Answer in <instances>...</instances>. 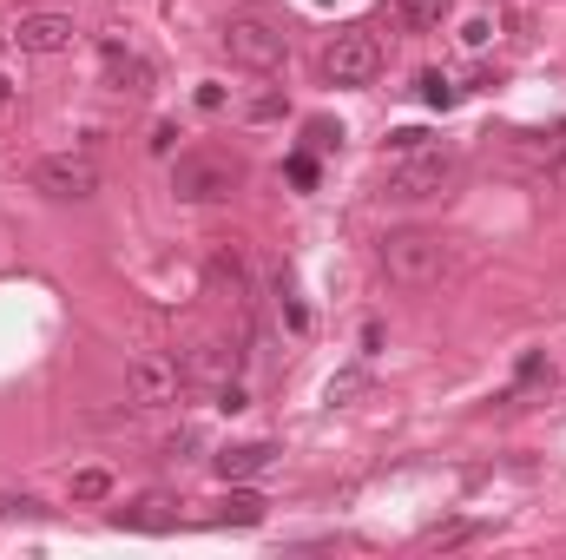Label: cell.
Instances as JSON below:
<instances>
[{"label":"cell","mask_w":566,"mask_h":560,"mask_svg":"<svg viewBox=\"0 0 566 560\" xmlns=\"http://www.w3.org/2000/svg\"><path fill=\"white\" fill-rule=\"evenodd\" d=\"M455 178H461V159L448 145L428 139V145H415V152L382 165V198H389V205H428V198H441Z\"/></svg>","instance_id":"obj_1"},{"label":"cell","mask_w":566,"mask_h":560,"mask_svg":"<svg viewBox=\"0 0 566 560\" xmlns=\"http://www.w3.org/2000/svg\"><path fill=\"white\" fill-rule=\"evenodd\" d=\"M376 264H382V277H389V284H402V290H428L441 271H448V238H441V231H422V224L382 231Z\"/></svg>","instance_id":"obj_2"},{"label":"cell","mask_w":566,"mask_h":560,"mask_svg":"<svg viewBox=\"0 0 566 560\" xmlns=\"http://www.w3.org/2000/svg\"><path fill=\"white\" fill-rule=\"evenodd\" d=\"M218 40H224V53H231L237 66H251V73H277V66L290 60V33L270 14H231L218 27Z\"/></svg>","instance_id":"obj_3"},{"label":"cell","mask_w":566,"mask_h":560,"mask_svg":"<svg viewBox=\"0 0 566 560\" xmlns=\"http://www.w3.org/2000/svg\"><path fill=\"white\" fill-rule=\"evenodd\" d=\"M237 185H244V165H237L231 152H178V165H172L178 205H218Z\"/></svg>","instance_id":"obj_4"},{"label":"cell","mask_w":566,"mask_h":560,"mask_svg":"<svg viewBox=\"0 0 566 560\" xmlns=\"http://www.w3.org/2000/svg\"><path fill=\"white\" fill-rule=\"evenodd\" d=\"M316 66H323V80H330V86H369L382 73V40L369 27H343L330 47H323V60H316Z\"/></svg>","instance_id":"obj_5"},{"label":"cell","mask_w":566,"mask_h":560,"mask_svg":"<svg viewBox=\"0 0 566 560\" xmlns=\"http://www.w3.org/2000/svg\"><path fill=\"white\" fill-rule=\"evenodd\" d=\"M33 192L79 205V198L99 192V159H93V152H47V159L33 165Z\"/></svg>","instance_id":"obj_6"},{"label":"cell","mask_w":566,"mask_h":560,"mask_svg":"<svg viewBox=\"0 0 566 560\" xmlns=\"http://www.w3.org/2000/svg\"><path fill=\"white\" fill-rule=\"evenodd\" d=\"M126 396L139 402V409H172V402L185 396V369L165 363V356H132L126 363Z\"/></svg>","instance_id":"obj_7"},{"label":"cell","mask_w":566,"mask_h":560,"mask_svg":"<svg viewBox=\"0 0 566 560\" xmlns=\"http://www.w3.org/2000/svg\"><path fill=\"white\" fill-rule=\"evenodd\" d=\"M99 66H106V86L112 93H152L158 86V73H152V60H145L139 47H126V40H99Z\"/></svg>","instance_id":"obj_8"},{"label":"cell","mask_w":566,"mask_h":560,"mask_svg":"<svg viewBox=\"0 0 566 560\" xmlns=\"http://www.w3.org/2000/svg\"><path fill=\"white\" fill-rule=\"evenodd\" d=\"M7 40H14L20 53H40V60H47V53H66V47H73V20L40 7V14H20L14 27H7Z\"/></svg>","instance_id":"obj_9"},{"label":"cell","mask_w":566,"mask_h":560,"mask_svg":"<svg viewBox=\"0 0 566 560\" xmlns=\"http://www.w3.org/2000/svg\"><path fill=\"white\" fill-rule=\"evenodd\" d=\"M501 152L520 165H540V172H560L566 165V126L560 132H501Z\"/></svg>","instance_id":"obj_10"},{"label":"cell","mask_w":566,"mask_h":560,"mask_svg":"<svg viewBox=\"0 0 566 560\" xmlns=\"http://www.w3.org/2000/svg\"><path fill=\"white\" fill-rule=\"evenodd\" d=\"M178 521V495H165V488H152V495H139L132 508L112 514V528H132V534H165Z\"/></svg>","instance_id":"obj_11"},{"label":"cell","mask_w":566,"mask_h":560,"mask_svg":"<svg viewBox=\"0 0 566 560\" xmlns=\"http://www.w3.org/2000/svg\"><path fill=\"white\" fill-rule=\"evenodd\" d=\"M185 383H231V369H237V350H224L218 336H198V343H191L185 350Z\"/></svg>","instance_id":"obj_12"},{"label":"cell","mask_w":566,"mask_h":560,"mask_svg":"<svg viewBox=\"0 0 566 560\" xmlns=\"http://www.w3.org/2000/svg\"><path fill=\"white\" fill-rule=\"evenodd\" d=\"M270 462H277L270 442H237V448H224V455H211V468H218L224 481H251V475H264Z\"/></svg>","instance_id":"obj_13"},{"label":"cell","mask_w":566,"mask_h":560,"mask_svg":"<svg viewBox=\"0 0 566 560\" xmlns=\"http://www.w3.org/2000/svg\"><path fill=\"white\" fill-rule=\"evenodd\" d=\"M264 508H270V501L257 495V488H237V481H231V495L218 501V514H211V521H218V528H257V521H264Z\"/></svg>","instance_id":"obj_14"},{"label":"cell","mask_w":566,"mask_h":560,"mask_svg":"<svg viewBox=\"0 0 566 560\" xmlns=\"http://www.w3.org/2000/svg\"><path fill=\"white\" fill-rule=\"evenodd\" d=\"M211 284H218L224 297L237 304V317L251 323V277H244V264H237L231 251H218V257H211Z\"/></svg>","instance_id":"obj_15"},{"label":"cell","mask_w":566,"mask_h":560,"mask_svg":"<svg viewBox=\"0 0 566 560\" xmlns=\"http://www.w3.org/2000/svg\"><path fill=\"white\" fill-rule=\"evenodd\" d=\"M277 310H283V323H290V336L310 330V310H303V297H297V284H290V271H277Z\"/></svg>","instance_id":"obj_16"},{"label":"cell","mask_w":566,"mask_h":560,"mask_svg":"<svg viewBox=\"0 0 566 560\" xmlns=\"http://www.w3.org/2000/svg\"><path fill=\"white\" fill-rule=\"evenodd\" d=\"M106 495H112L106 468H73V501H79V508H93V501H106Z\"/></svg>","instance_id":"obj_17"},{"label":"cell","mask_w":566,"mask_h":560,"mask_svg":"<svg viewBox=\"0 0 566 560\" xmlns=\"http://www.w3.org/2000/svg\"><path fill=\"white\" fill-rule=\"evenodd\" d=\"M395 20L409 33H428V27H441V0H395Z\"/></svg>","instance_id":"obj_18"},{"label":"cell","mask_w":566,"mask_h":560,"mask_svg":"<svg viewBox=\"0 0 566 560\" xmlns=\"http://www.w3.org/2000/svg\"><path fill=\"white\" fill-rule=\"evenodd\" d=\"M415 86H422V99H428V106H441V112H448V106H455V99H461V86L448 80V73H422V80H415Z\"/></svg>","instance_id":"obj_19"},{"label":"cell","mask_w":566,"mask_h":560,"mask_svg":"<svg viewBox=\"0 0 566 560\" xmlns=\"http://www.w3.org/2000/svg\"><path fill=\"white\" fill-rule=\"evenodd\" d=\"M343 145V126H330V119H310L303 126V152H336Z\"/></svg>","instance_id":"obj_20"},{"label":"cell","mask_w":566,"mask_h":560,"mask_svg":"<svg viewBox=\"0 0 566 560\" xmlns=\"http://www.w3.org/2000/svg\"><path fill=\"white\" fill-rule=\"evenodd\" d=\"M494 33H501V14H474L468 27H461V47H488Z\"/></svg>","instance_id":"obj_21"},{"label":"cell","mask_w":566,"mask_h":560,"mask_svg":"<svg viewBox=\"0 0 566 560\" xmlns=\"http://www.w3.org/2000/svg\"><path fill=\"white\" fill-rule=\"evenodd\" d=\"M468 534H474V521H441V528H428L422 541H428V547H461Z\"/></svg>","instance_id":"obj_22"},{"label":"cell","mask_w":566,"mask_h":560,"mask_svg":"<svg viewBox=\"0 0 566 560\" xmlns=\"http://www.w3.org/2000/svg\"><path fill=\"white\" fill-rule=\"evenodd\" d=\"M283 178L310 192V185H316V159H310V152H290V159H283Z\"/></svg>","instance_id":"obj_23"},{"label":"cell","mask_w":566,"mask_h":560,"mask_svg":"<svg viewBox=\"0 0 566 560\" xmlns=\"http://www.w3.org/2000/svg\"><path fill=\"white\" fill-rule=\"evenodd\" d=\"M415 145H428V132H422V126H402V132H389V159H402V152H415Z\"/></svg>","instance_id":"obj_24"},{"label":"cell","mask_w":566,"mask_h":560,"mask_svg":"<svg viewBox=\"0 0 566 560\" xmlns=\"http://www.w3.org/2000/svg\"><path fill=\"white\" fill-rule=\"evenodd\" d=\"M283 112V93H257V99H244V119H277Z\"/></svg>","instance_id":"obj_25"},{"label":"cell","mask_w":566,"mask_h":560,"mask_svg":"<svg viewBox=\"0 0 566 560\" xmlns=\"http://www.w3.org/2000/svg\"><path fill=\"white\" fill-rule=\"evenodd\" d=\"M191 448H198V429H178V435H165V455H172V462H185Z\"/></svg>","instance_id":"obj_26"},{"label":"cell","mask_w":566,"mask_h":560,"mask_svg":"<svg viewBox=\"0 0 566 560\" xmlns=\"http://www.w3.org/2000/svg\"><path fill=\"white\" fill-rule=\"evenodd\" d=\"M356 389H362V376H356V369H343V376H336V383H330V402H349V396H356Z\"/></svg>","instance_id":"obj_27"},{"label":"cell","mask_w":566,"mask_h":560,"mask_svg":"<svg viewBox=\"0 0 566 560\" xmlns=\"http://www.w3.org/2000/svg\"><path fill=\"white\" fill-rule=\"evenodd\" d=\"M218 409H244V389H237V383H218Z\"/></svg>","instance_id":"obj_28"},{"label":"cell","mask_w":566,"mask_h":560,"mask_svg":"<svg viewBox=\"0 0 566 560\" xmlns=\"http://www.w3.org/2000/svg\"><path fill=\"white\" fill-rule=\"evenodd\" d=\"M0 106H14V80L7 73H0Z\"/></svg>","instance_id":"obj_29"}]
</instances>
